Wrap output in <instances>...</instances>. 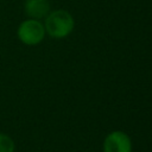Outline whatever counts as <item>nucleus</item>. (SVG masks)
Segmentation results:
<instances>
[{
	"mask_svg": "<svg viewBox=\"0 0 152 152\" xmlns=\"http://www.w3.org/2000/svg\"><path fill=\"white\" fill-rule=\"evenodd\" d=\"M74 18L64 10H57L48 14L45 19V32L53 38H64L74 30Z\"/></svg>",
	"mask_w": 152,
	"mask_h": 152,
	"instance_id": "obj_1",
	"label": "nucleus"
},
{
	"mask_svg": "<svg viewBox=\"0 0 152 152\" xmlns=\"http://www.w3.org/2000/svg\"><path fill=\"white\" fill-rule=\"evenodd\" d=\"M45 36L44 25L37 19H28L23 21L18 27V37L26 45L39 44Z\"/></svg>",
	"mask_w": 152,
	"mask_h": 152,
	"instance_id": "obj_2",
	"label": "nucleus"
},
{
	"mask_svg": "<svg viewBox=\"0 0 152 152\" xmlns=\"http://www.w3.org/2000/svg\"><path fill=\"white\" fill-rule=\"evenodd\" d=\"M103 152H132L129 137L122 131L109 133L103 141Z\"/></svg>",
	"mask_w": 152,
	"mask_h": 152,
	"instance_id": "obj_3",
	"label": "nucleus"
},
{
	"mask_svg": "<svg viewBox=\"0 0 152 152\" xmlns=\"http://www.w3.org/2000/svg\"><path fill=\"white\" fill-rule=\"evenodd\" d=\"M25 12L32 19H40L49 14V0H25Z\"/></svg>",
	"mask_w": 152,
	"mask_h": 152,
	"instance_id": "obj_4",
	"label": "nucleus"
},
{
	"mask_svg": "<svg viewBox=\"0 0 152 152\" xmlns=\"http://www.w3.org/2000/svg\"><path fill=\"white\" fill-rule=\"evenodd\" d=\"M15 145L11 137L0 133V152H14Z\"/></svg>",
	"mask_w": 152,
	"mask_h": 152,
	"instance_id": "obj_5",
	"label": "nucleus"
}]
</instances>
